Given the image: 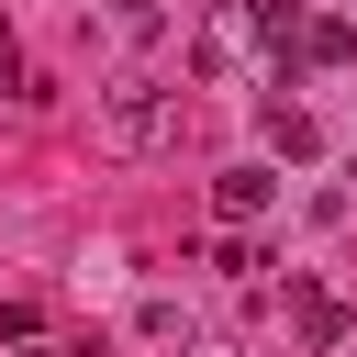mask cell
I'll list each match as a JSON object with an SVG mask.
<instances>
[{
  "label": "cell",
  "instance_id": "6da1fadb",
  "mask_svg": "<svg viewBox=\"0 0 357 357\" xmlns=\"http://www.w3.org/2000/svg\"><path fill=\"white\" fill-rule=\"evenodd\" d=\"M167 134H178V89H167V78L134 67V78L100 89V145H112V156H156Z\"/></svg>",
  "mask_w": 357,
  "mask_h": 357
},
{
  "label": "cell",
  "instance_id": "3957f363",
  "mask_svg": "<svg viewBox=\"0 0 357 357\" xmlns=\"http://www.w3.org/2000/svg\"><path fill=\"white\" fill-rule=\"evenodd\" d=\"M279 301H290V324H301V346H312V357H346V335H357V312H346V301H324L312 279H290Z\"/></svg>",
  "mask_w": 357,
  "mask_h": 357
},
{
  "label": "cell",
  "instance_id": "5b68a950",
  "mask_svg": "<svg viewBox=\"0 0 357 357\" xmlns=\"http://www.w3.org/2000/svg\"><path fill=\"white\" fill-rule=\"evenodd\" d=\"M312 145H324V123L301 100H268V156H312Z\"/></svg>",
  "mask_w": 357,
  "mask_h": 357
},
{
  "label": "cell",
  "instance_id": "277c9868",
  "mask_svg": "<svg viewBox=\"0 0 357 357\" xmlns=\"http://www.w3.org/2000/svg\"><path fill=\"white\" fill-rule=\"evenodd\" d=\"M268 201H279V178H268V167H223V178H212V212H223V223H257Z\"/></svg>",
  "mask_w": 357,
  "mask_h": 357
},
{
  "label": "cell",
  "instance_id": "30bf717a",
  "mask_svg": "<svg viewBox=\"0 0 357 357\" xmlns=\"http://www.w3.org/2000/svg\"><path fill=\"white\" fill-rule=\"evenodd\" d=\"M134 11H156V0H134Z\"/></svg>",
  "mask_w": 357,
  "mask_h": 357
},
{
  "label": "cell",
  "instance_id": "9c48e42d",
  "mask_svg": "<svg viewBox=\"0 0 357 357\" xmlns=\"http://www.w3.org/2000/svg\"><path fill=\"white\" fill-rule=\"evenodd\" d=\"M201 357H245V346H201Z\"/></svg>",
  "mask_w": 357,
  "mask_h": 357
},
{
  "label": "cell",
  "instance_id": "8992f818",
  "mask_svg": "<svg viewBox=\"0 0 357 357\" xmlns=\"http://www.w3.org/2000/svg\"><path fill=\"white\" fill-rule=\"evenodd\" d=\"M212 268H223V279H257V245H245V223H223V245H212Z\"/></svg>",
  "mask_w": 357,
  "mask_h": 357
},
{
  "label": "cell",
  "instance_id": "ba28073f",
  "mask_svg": "<svg viewBox=\"0 0 357 357\" xmlns=\"http://www.w3.org/2000/svg\"><path fill=\"white\" fill-rule=\"evenodd\" d=\"M22 357H78V346H45V335H33V346H22Z\"/></svg>",
  "mask_w": 357,
  "mask_h": 357
},
{
  "label": "cell",
  "instance_id": "7a4b0ae2",
  "mask_svg": "<svg viewBox=\"0 0 357 357\" xmlns=\"http://www.w3.org/2000/svg\"><path fill=\"white\" fill-rule=\"evenodd\" d=\"M257 45H268V33H257V0H223V11H201V33H190V78H234Z\"/></svg>",
  "mask_w": 357,
  "mask_h": 357
},
{
  "label": "cell",
  "instance_id": "52a82bcc",
  "mask_svg": "<svg viewBox=\"0 0 357 357\" xmlns=\"http://www.w3.org/2000/svg\"><path fill=\"white\" fill-rule=\"evenodd\" d=\"M134 335H145V346H178L190 324H178V301H145V312H134Z\"/></svg>",
  "mask_w": 357,
  "mask_h": 357
}]
</instances>
